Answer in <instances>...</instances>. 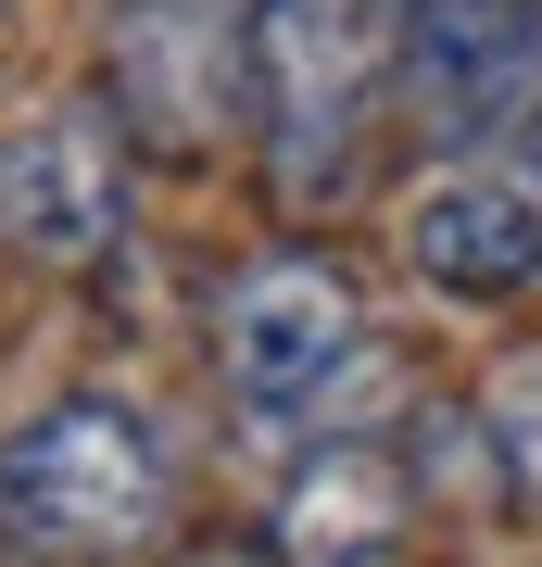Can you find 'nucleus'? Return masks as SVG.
Segmentation results:
<instances>
[{
	"label": "nucleus",
	"instance_id": "obj_1",
	"mask_svg": "<svg viewBox=\"0 0 542 567\" xmlns=\"http://www.w3.org/2000/svg\"><path fill=\"white\" fill-rule=\"evenodd\" d=\"M241 89L278 203L328 215L366 189L379 114L403 89V0H253L241 13Z\"/></svg>",
	"mask_w": 542,
	"mask_h": 567
},
{
	"label": "nucleus",
	"instance_id": "obj_2",
	"mask_svg": "<svg viewBox=\"0 0 542 567\" xmlns=\"http://www.w3.org/2000/svg\"><path fill=\"white\" fill-rule=\"evenodd\" d=\"M164 517H177V454L114 391H63L0 442V555L114 567V555L164 543Z\"/></svg>",
	"mask_w": 542,
	"mask_h": 567
},
{
	"label": "nucleus",
	"instance_id": "obj_3",
	"mask_svg": "<svg viewBox=\"0 0 542 567\" xmlns=\"http://www.w3.org/2000/svg\"><path fill=\"white\" fill-rule=\"evenodd\" d=\"M354 353H366V290H354V265H328L303 240L253 252L215 290V379H227V404L253 429H303L354 379Z\"/></svg>",
	"mask_w": 542,
	"mask_h": 567
},
{
	"label": "nucleus",
	"instance_id": "obj_4",
	"mask_svg": "<svg viewBox=\"0 0 542 567\" xmlns=\"http://www.w3.org/2000/svg\"><path fill=\"white\" fill-rule=\"evenodd\" d=\"M126 203H140V152L101 102H51V114L0 126V252L13 265H51V278L114 265Z\"/></svg>",
	"mask_w": 542,
	"mask_h": 567
},
{
	"label": "nucleus",
	"instance_id": "obj_5",
	"mask_svg": "<svg viewBox=\"0 0 542 567\" xmlns=\"http://www.w3.org/2000/svg\"><path fill=\"white\" fill-rule=\"evenodd\" d=\"M403 265L454 316H504L542 290V177L518 152H442L403 189Z\"/></svg>",
	"mask_w": 542,
	"mask_h": 567
},
{
	"label": "nucleus",
	"instance_id": "obj_6",
	"mask_svg": "<svg viewBox=\"0 0 542 567\" xmlns=\"http://www.w3.org/2000/svg\"><path fill=\"white\" fill-rule=\"evenodd\" d=\"M101 114L126 126V152H215V140H241L253 126L241 13H215V0H126Z\"/></svg>",
	"mask_w": 542,
	"mask_h": 567
},
{
	"label": "nucleus",
	"instance_id": "obj_7",
	"mask_svg": "<svg viewBox=\"0 0 542 567\" xmlns=\"http://www.w3.org/2000/svg\"><path fill=\"white\" fill-rule=\"evenodd\" d=\"M542 102V0H403V114L442 152H504Z\"/></svg>",
	"mask_w": 542,
	"mask_h": 567
},
{
	"label": "nucleus",
	"instance_id": "obj_8",
	"mask_svg": "<svg viewBox=\"0 0 542 567\" xmlns=\"http://www.w3.org/2000/svg\"><path fill=\"white\" fill-rule=\"evenodd\" d=\"M417 442L391 429H328L290 454L265 505V567H403L417 555Z\"/></svg>",
	"mask_w": 542,
	"mask_h": 567
},
{
	"label": "nucleus",
	"instance_id": "obj_9",
	"mask_svg": "<svg viewBox=\"0 0 542 567\" xmlns=\"http://www.w3.org/2000/svg\"><path fill=\"white\" fill-rule=\"evenodd\" d=\"M480 466H492L504 505L542 517V341L492 365V391H480Z\"/></svg>",
	"mask_w": 542,
	"mask_h": 567
},
{
	"label": "nucleus",
	"instance_id": "obj_10",
	"mask_svg": "<svg viewBox=\"0 0 542 567\" xmlns=\"http://www.w3.org/2000/svg\"><path fill=\"white\" fill-rule=\"evenodd\" d=\"M13 13H25V0H0V51H13Z\"/></svg>",
	"mask_w": 542,
	"mask_h": 567
}]
</instances>
